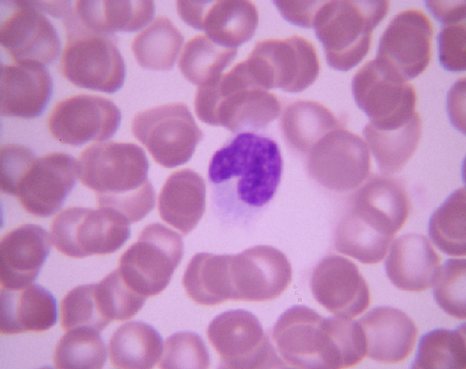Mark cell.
I'll list each match as a JSON object with an SVG mask.
<instances>
[{
  "instance_id": "6da1fadb",
  "label": "cell",
  "mask_w": 466,
  "mask_h": 369,
  "mask_svg": "<svg viewBox=\"0 0 466 369\" xmlns=\"http://www.w3.org/2000/svg\"><path fill=\"white\" fill-rule=\"evenodd\" d=\"M282 169L280 149L273 139L253 132H240L210 160L212 201L226 215L256 211L273 198Z\"/></svg>"
},
{
  "instance_id": "7a4b0ae2",
  "label": "cell",
  "mask_w": 466,
  "mask_h": 369,
  "mask_svg": "<svg viewBox=\"0 0 466 369\" xmlns=\"http://www.w3.org/2000/svg\"><path fill=\"white\" fill-rule=\"evenodd\" d=\"M148 168L144 151L132 143H95L77 162L79 178L95 192L98 208L119 214L129 223L142 220L155 206Z\"/></svg>"
},
{
  "instance_id": "3957f363",
  "label": "cell",
  "mask_w": 466,
  "mask_h": 369,
  "mask_svg": "<svg viewBox=\"0 0 466 369\" xmlns=\"http://www.w3.org/2000/svg\"><path fill=\"white\" fill-rule=\"evenodd\" d=\"M195 110L203 122L233 132L265 128L281 110L277 97L251 84L235 65L199 86Z\"/></svg>"
},
{
  "instance_id": "277c9868",
  "label": "cell",
  "mask_w": 466,
  "mask_h": 369,
  "mask_svg": "<svg viewBox=\"0 0 466 369\" xmlns=\"http://www.w3.org/2000/svg\"><path fill=\"white\" fill-rule=\"evenodd\" d=\"M389 5L387 1H322L312 28L331 68L347 71L364 59Z\"/></svg>"
},
{
  "instance_id": "5b68a950",
  "label": "cell",
  "mask_w": 466,
  "mask_h": 369,
  "mask_svg": "<svg viewBox=\"0 0 466 369\" xmlns=\"http://www.w3.org/2000/svg\"><path fill=\"white\" fill-rule=\"evenodd\" d=\"M63 23L67 37L60 61L63 75L81 88L107 93L119 90L124 82L126 67L115 35L83 28L72 11Z\"/></svg>"
},
{
  "instance_id": "8992f818",
  "label": "cell",
  "mask_w": 466,
  "mask_h": 369,
  "mask_svg": "<svg viewBox=\"0 0 466 369\" xmlns=\"http://www.w3.org/2000/svg\"><path fill=\"white\" fill-rule=\"evenodd\" d=\"M238 63L255 86L289 92L308 88L320 71L315 47L300 36L260 41L249 57Z\"/></svg>"
},
{
  "instance_id": "52a82bcc",
  "label": "cell",
  "mask_w": 466,
  "mask_h": 369,
  "mask_svg": "<svg viewBox=\"0 0 466 369\" xmlns=\"http://www.w3.org/2000/svg\"><path fill=\"white\" fill-rule=\"evenodd\" d=\"M184 255L182 237L163 224L146 226L121 256L118 269L126 281L146 298L168 285Z\"/></svg>"
},
{
  "instance_id": "ba28073f",
  "label": "cell",
  "mask_w": 466,
  "mask_h": 369,
  "mask_svg": "<svg viewBox=\"0 0 466 369\" xmlns=\"http://www.w3.org/2000/svg\"><path fill=\"white\" fill-rule=\"evenodd\" d=\"M129 224L108 209L70 207L52 220L51 238L55 248L70 257L107 255L119 250L128 239Z\"/></svg>"
},
{
  "instance_id": "9c48e42d",
  "label": "cell",
  "mask_w": 466,
  "mask_h": 369,
  "mask_svg": "<svg viewBox=\"0 0 466 369\" xmlns=\"http://www.w3.org/2000/svg\"><path fill=\"white\" fill-rule=\"evenodd\" d=\"M131 130L160 166L172 168L188 162L203 132L184 103L155 106L135 114Z\"/></svg>"
},
{
  "instance_id": "30bf717a",
  "label": "cell",
  "mask_w": 466,
  "mask_h": 369,
  "mask_svg": "<svg viewBox=\"0 0 466 369\" xmlns=\"http://www.w3.org/2000/svg\"><path fill=\"white\" fill-rule=\"evenodd\" d=\"M351 90L356 103L376 128H397L416 113L414 88L376 59L366 63L355 74Z\"/></svg>"
},
{
  "instance_id": "8fae6325",
  "label": "cell",
  "mask_w": 466,
  "mask_h": 369,
  "mask_svg": "<svg viewBox=\"0 0 466 369\" xmlns=\"http://www.w3.org/2000/svg\"><path fill=\"white\" fill-rule=\"evenodd\" d=\"M210 343L226 368H268L282 366L258 318L242 310L224 312L209 323Z\"/></svg>"
},
{
  "instance_id": "7c38bea8",
  "label": "cell",
  "mask_w": 466,
  "mask_h": 369,
  "mask_svg": "<svg viewBox=\"0 0 466 369\" xmlns=\"http://www.w3.org/2000/svg\"><path fill=\"white\" fill-rule=\"evenodd\" d=\"M311 177L338 192L358 187L370 173V155L364 140L343 126L324 135L307 154Z\"/></svg>"
},
{
  "instance_id": "4fadbf2b",
  "label": "cell",
  "mask_w": 466,
  "mask_h": 369,
  "mask_svg": "<svg viewBox=\"0 0 466 369\" xmlns=\"http://www.w3.org/2000/svg\"><path fill=\"white\" fill-rule=\"evenodd\" d=\"M77 162L65 152L35 157L24 168L6 193L17 197L28 213L51 216L62 207L77 181Z\"/></svg>"
},
{
  "instance_id": "5bb4252c",
  "label": "cell",
  "mask_w": 466,
  "mask_h": 369,
  "mask_svg": "<svg viewBox=\"0 0 466 369\" xmlns=\"http://www.w3.org/2000/svg\"><path fill=\"white\" fill-rule=\"evenodd\" d=\"M121 118L119 109L111 100L81 94L58 102L48 118V127L59 142L78 146L111 138Z\"/></svg>"
},
{
  "instance_id": "9a60e30c",
  "label": "cell",
  "mask_w": 466,
  "mask_h": 369,
  "mask_svg": "<svg viewBox=\"0 0 466 369\" xmlns=\"http://www.w3.org/2000/svg\"><path fill=\"white\" fill-rule=\"evenodd\" d=\"M231 300L264 301L279 297L292 279L291 264L280 250L255 246L231 255Z\"/></svg>"
},
{
  "instance_id": "2e32d148",
  "label": "cell",
  "mask_w": 466,
  "mask_h": 369,
  "mask_svg": "<svg viewBox=\"0 0 466 369\" xmlns=\"http://www.w3.org/2000/svg\"><path fill=\"white\" fill-rule=\"evenodd\" d=\"M432 35V24L423 11H401L383 32L376 59L406 80L414 79L429 63Z\"/></svg>"
},
{
  "instance_id": "e0dca14e",
  "label": "cell",
  "mask_w": 466,
  "mask_h": 369,
  "mask_svg": "<svg viewBox=\"0 0 466 369\" xmlns=\"http://www.w3.org/2000/svg\"><path fill=\"white\" fill-rule=\"evenodd\" d=\"M12 12L1 24L0 41L14 62L53 63L61 51L57 30L36 1H12Z\"/></svg>"
},
{
  "instance_id": "ac0fdd59",
  "label": "cell",
  "mask_w": 466,
  "mask_h": 369,
  "mask_svg": "<svg viewBox=\"0 0 466 369\" xmlns=\"http://www.w3.org/2000/svg\"><path fill=\"white\" fill-rule=\"evenodd\" d=\"M176 6L186 23L227 48L250 40L258 23L257 8L250 1H177Z\"/></svg>"
},
{
  "instance_id": "d6986e66",
  "label": "cell",
  "mask_w": 466,
  "mask_h": 369,
  "mask_svg": "<svg viewBox=\"0 0 466 369\" xmlns=\"http://www.w3.org/2000/svg\"><path fill=\"white\" fill-rule=\"evenodd\" d=\"M272 335L280 356L290 366L326 368L327 320L315 310L302 305L289 308L280 316Z\"/></svg>"
},
{
  "instance_id": "ffe728a7",
  "label": "cell",
  "mask_w": 466,
  "mask_h": 369,
  "mask_svg": "<svg viewBox=\"0 0 466 369\" xmlns=\"http://www.w3.org/2000/svg\"><path fill=\"white\" fill-rule=\"evenodd\" d=\"M315 300L337 317L352 318L369 306V287L357 266L348 259L329 255L315 267L310 281Z\"/></svg>"
},
{
  "instance_id": "44dd1931",
  "label": "cell",
  "mask_w": 466,
  "mask_h": 369,
  "mask_svg": "<svg viewBox=\"0 0 466 369\" xmlns=\"http://www.w3.org/2000/svg\"><path fill=\"white\" fill-rule=\"evenodd\" d=\"M1 115L33 119L46 108L52 94L49 72L32 61L1 65Z\"/></svg>"
},
{
  "instance_id": "7402d4cb",
  "label": "cell",
  "mask_w": 466,
  "mask_h": 369,
  "mask_svg": "<svg viewBox=\"0 0 466 369\" xmlns=\"http://www.w3.org/2000/svg\"><path fill=\"white\" fill-rule=\"evenodd\" d=\"M52 238L41 226L26 223L1 240V284L8 288L26 287L37 279L48 258Z\"/></svg>"
},
{
  "instance_id": "603a6c76",
  "label": "cell",
  "mask_w": 466,
  "mask_h": 369,
  "mask_svg": "<svg viewBox=\"0 0 466 369\" xmlns=\"http://www.w3.org/2000/svg\"><path fill=\"white\" fill-rule=\"evenodd\" d=\"M364 334L366 355L383 363L405 360L412 351L418 330L403 311L391 306H377L358 321Z\"/></svg>"
},
{
  "instance_id": "cb8c5ba5",
  "label": "cell",
  "mask_w": 466,
  "mask_h": 369,
  "mask_svg": "<svg viewBox=\"0 0 466 369\" xmlns=\"http://www.w3.org/2000/svg\"><path fill=\"white\" fill-rule=\"evenodd\" d=\"M440 257L423 235L409 233L392 243L385 268L390 281L406 291H422L432 286Z\"/></svg>"
},
{
  "instance_id": "d4e9b609",
  "label": "cell",
  "mask_w": 466,
  "mask_h": 369,
  "mask_svg": "<svg viewBox=\"0 0 466 369\" xmlns=\"http://www.w3.org/2000/svg\"><path fill=\"white\" fill-rule=\"evenodd\" d=\"M57 320L56 299L46 288L37 284L20 288L1 287V334L43 332Z\"/></svg>"
},
{
  "instance_id": "484cf974",
  "label": "cell",
  "mask_w": 466,
  "mask_h": 369,
  "mask_svg": "<svg viewBox=\"0 0 466 369\" xmlns=\"http://www.w3.org/2000/svg\"><path fill=\"white\" fill-rule=\"evenodd\" d=\"M205 206V181L197 172L189 168L170 174L158 198L162 219L184 235L197 226Z\"/></svg>"
},
{
  "instance_id": "4316f807",
  "label": "cell",
  "mask_w": 466,
  "mask_h": 369,
  "mask_svg": "<svg viewBox=\"0 0 466 369\" xmlns=\"http://www.w3.org/2000/svg\"><path fill=\"white\" fill-rule=\"evenodd\" d=\"M72 15L83 28L97 33L137 31L155 14L152 1H76Z\"/></svg>"
},
{
  "instance_id": "83f0119b",
  "label": "cell",
  "mask_w": 466,
  "mask_h": 369,
  "mask_svg": "<svg viewBox=\"0 0 466 369\" xmlns=\"http://www.w3.org/2000/svg\"><path fill=\"white\" fill-rule=\"evenodd\" d=\"M351 206L393 235L405 224L410 210L404 186L387 176L371 178L355 193Z\"/></svg>"
},
{
  "instance_id": "f1b7e54d",
  "label": "cell",
  "mask_w": 466,
  "mask_h": 369,
  "mask_svg": "<svg viewBox=\"0 0 466 369\" xmlns=\"http://www.w3.org/2000/svg\"><path fill=\"white\" fill-rule=\"evenodd\" d=\"M394 235L350 206L338 223L336 250L363 263H377L385 257Z\"/></svg>"
},
{
  "instance_id": "f546056e",
  "label": "cell",
  "mask_w": 466,
  "mask_h": 369,
  "mask_svg": "<svg viewBox=\"0 0 466 369\" xmlns=\"http://www.w3.org/2000/svg\"><path fill=\"white\" fill-rule=\"evenodd\" d=\"M230 255H195L184 271L182 284L196 303L215 306L231 300Z\"/></svg>"
},
{
  "instance_id": "4dcf8cb0",
  "label": "cell",
  "mask_w": 466,
  "mask_h": 369,
  "mask_svg": "<svg viewBox=\"0 0 466 369\" xmlns=\"http://www.w3.org/2000/svg\"><path fill=\"white\" fill-rule=\"evenodd\" d=\"M163 340L158 331L145 322L134 321L120 326L109 343L111 363L115 368H152L160 360Z\"/></svg>"
},
{
  "instance_id": "1f68e13d",
  "label": "cell",
  "mask_w": 466,
  "mask_h": 369,
  "mask_svg": "<svg viewBox=\"0 0 466 369\" xmlns=\"http://www.w3.org/2000/svg\"><path fill=\"white\" fill-rule=\"evenodd\" d=\"M281 130L284 140L296 152L307 154L327 132L342 126L327 108L312 101H298L283 112Z\"/></svg>"
},
{
  "instance_id": "d6a6232c",
  "label": "cell",
  "mask_w": 466,
  "mask_h": 369,
  "mask_svg": "<svg viewBox=\"0 0 466 369\" xmlns=\"http://www.w3.org/2000/svg\"><path fill=\"white\" fill-rule=\"evenodd\" d=\"M362 132L379 170L391 175L400 171L414 153L421 137V120L416 112L397 128L380 130L369 123Z\"/></svg>"
},
{
  "instance_id": "836d02e7",
  "label": "cell",
  "mask_w": 466,
  "mask_h": 369,
  "mask_svg": "<svg viewBox=\"0 0 466 369\" xmlns=\"http://www.w3.org/2000/svg\"><path fill=\"white\" fill-rule=\"evenodd\" d=\"M184 37L171 21L158 17L133 39L131 48L137 63L153 70H168L177 59Z\"/></svg>"
},
{
  "instance_id": "e575fe53",
  "label": "cell",
  "mask_w": 466,
  "mask_h": 369,
  "mask_svg": "<svg viewBox=\"0 0 466 369\" xmlns=\"http://www.w3.org/2000/svg\"><path fill=\"white\" fill-rule=\"evenodd\" d=\"M465 323L450 330L436 328L418 341L412 369H464L466 368Z\"/></svg>"
},
{
  "instance_id": "d590c367",
  "label": "cell",
  "mask_w": 466,
  "mask_h": 369,
  "mask_svg": "<svg viewBox=\"0 0 466 369\" xmlns=\"http://www.w3.org/2000/svg\"><path fill=\"white\" fill-rule=\"evenodd\" d=\"M428 234L434 244L450 256H465V189L453 192L431 215Z\"/></svg>"
},
{
  "instance_id": "8d00e7d4",
  "label": "cell",
  "mask_w": 466,
  "mask_h": 369,
  "mask_svg": "<svg viewBox=\"0 0 466 369\" xmlns=\"http://www.w3.org/2000/svg\"><path fill=\"white\" fill-rule=\"evenodd\" d=\"M236 54L237 49L225 48L206 34H199L186 43L178 67L187 80L200 86L221 74Z\"/></svg>"
},
{
  "instance_id": "74e56055",
  "label": "cell",
  "mask_w": 466,
  "mask_h": 369,
  "mask_svg": "<svg viewBox=\"0 0 466 369\" xmlns=\"http://www.w3.org/2000/svg\"><path fill=\"white\" fill-rule=\"evenodd\" d=\"M106 345L99 332L90 328L68 331L58 341L54 355V366L62 369H98L105 364Z\"/></svg>"
},
{
  "instance_id": "f35d334b",
  "label": "cell",
  "mask_w": 466,
  "mask_h": 369,
  "mask_svg": "<svg viewBox=\"0 0 466 369\" xmlns=\"http://www.w3.org/2000/svg\"><path fill=\"white\" fill-rule=\"evenodd\" d=\"M110 321L101 302L97 283L72 289L61 302V325L66 332L77 328L100 332Z\"/></svg>"
},
{
  "instance_id": "ab89813d",
  "label": "cell",
  "mask_w": 466,
  "mask_h": 369,
  "mask_svg": "<svg viewBox=\"0 0 466 369\" xmlns=\"http://www.w3.org/2000/svg\"><path fill=\"white\" fill-rule=\"evenodd\" d=\"M329 346L327 368H344L360 363L366 355L363 332L358 321L327 317Z\"/></svg>"
},
{
  "instance_id": "60d3db41",
  "label": "cell",
  "mask_w": 466,
  "mask_h": 369,
  "mask_svg": "<svg viewBox=\"0 0 466 369\" xmlns=\"http://www.w3.org/2000/svg\"><path fill=\"white\" fill-rule=\"evenodd\" d=\"M464 259H449L439 267L432 283L433 296L447 314L459 319L466 317Z\"/></svg>"
},
{
  "instance_id": "b9f144b4",
  "label": "cell",
  "mask_w": 466,
  "mask_h": 369,
  "mask_svg": "<svg viewBox=\"0 0 466 369\" xmlns=\"http://www.w3.org/2000/svg\"><path fill=\"white\" fill-rule=\"evenodd\" d=\"M98 290L104 309L112 321L130 319L142 309L146 299L126 281L118 268L98 283Z\"/></svg>"
},
{
  "instance_id": "7bdbcfd3",
  "label": "cell",
  "mask_w": 466,
  "mask_h": 369,
  "mask_svg": "<svg viewBox=\"0 0 466 369\" xmlns=\"http://www.w3.org/2000/svg\"><path fill=\"white\" fill-rule=\"evenodd\" d=\"M162 368H206L209 355L202 339L191 332H181L168 337L163 348Z\"/></svg>"
},
{
  "instance_id": "ee69618b",
  "label": "cell",
  "mask_w": 466,
  "mask_h": 369,
  "mask_svg": "<svg viewBox=\"0 0 466 369\" xmlns=\"http://www.w3.org/2000/svg\"><path fill=\"white\" fill-rule=\"evenodd\" d=\"M437 36L441 66L450 72L465 70V20L442 24Z\"/></svg>"
},
{
  "instance_id": "f6af8a7d",
  "label": "cell",
  "mask_w": 466,
  "mask_h": 369,
  "mask_svg": "<svg viewBox=\"0 0 466 369\" xmlns=\"http://www.w3.org/2000/svg\"><path fill=\"white\" fill-rule=\"evenodd\" d=\"M281 15L287 21L304 28H311L322 1H273Z\"/></svg>"
},
{
  "instance_id": "bcb514c9",
  "label": "cell",
  "mask_w": 466,
  "mask_h": 369,
  "mask_svg": "<svg viewBox=\"0 0 466 369\" xmlns=\"http://www.w3.org/2000/svg\"><path fill=\"white\" fill-rule=\"evenodd\" d=\"M445 3V1H427L426 6L434 17L442 24L465 20V3Z\"/></svg>"
}]
</instances>
